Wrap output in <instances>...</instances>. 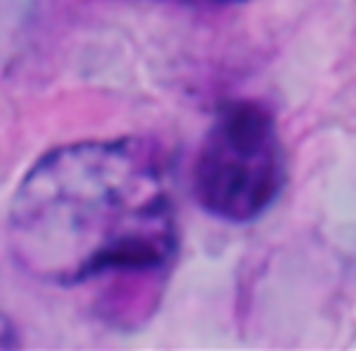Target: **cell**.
Returning a JSON list of instances; mask_svg holds the SVG:
<instances>
[{
    "mask_svg": "<svg viewBox=\"0 0 356 351\" xmlns=\"http://www.w3.org/2000/svg\"><path fill=\"white\" fill-rule=\"evenodd\" d=\"M8 246L22 272L43 284L106 275L161 282L179 251L165 161L134 136L46 153L15 191Z\"/></svg>",
    "mask_w": 356,
    "mask_h": 351,
    "instance_id": "cell-1",
    "label": "cell"
},
{
    "mask_svg": "<svg viewBox=\"0 0 356 351\" xmlns=\"http://www.w3.org/2000/svg\"><path fill=\"white\" fill-rule=\"evenodd\" d=\"M287 182V161L275 115L239 98L218 111L194 163V194L206 213L234 225L254 222Z\"/></svg>",
    "mask_w": 356,
    "mask_h": 351,
    "instance_id": "cell-2",
    "label": "cell"
},
{
    "mask_svg": "<svg viewBox=\"0 0 356 351\" xmlns=\"http://www.w3.org/2000/svg\"><path fill=\"white\" fill-rule=\"evenodd\" d=\"M17 347V334L15 327L10 325V320L0 313V349H15Z\"/></svg>",
    "mask_w": 356,
    "mask_h": 351,
    "instance_id": "cell-3",
    "label": "cell"
},
{
    "mask_svg": "<svg viewBox=\"0 0 356 351\" xmlns=\"http://www.w3.org/2000/svg\"><path fill=\"white\" fill-rule=\"evenodd\" d=\"M156 3H175V5H191V8H204V5H232V3H244V0H156Z\"/></svg>",
    "mask_w": 356,
    "mask_h": 351,
    "instance_id": "cell-4",
    "label": "cell"
}]
</instances>
